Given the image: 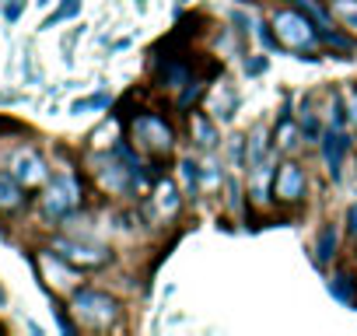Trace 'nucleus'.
Segmentation results:
<instances>
[{
  "label": "nucleus",
  "mask_w": 357,
  "mask_h": 336,
  "mask_svg": "<svg viewBox=\"0 0 357 336\" xmlns=\"http://www.w3.org/2000/svg\"><path fill=\"white\" fill-rule=\"evenodd\" d=\"M333 249H336V231H333V224L329 228H322V235H319V245H315V259H319V266L333 256Z\"/></svg>",
  "instance_id": "nucleus-10"
},
{
  "label": "nucleus",
  "mask_w": 357,
  "mask_h": 336,
  "mask_svg": "<svg viewBox=\"0 0 357 336\" xmlns=\"http://www.w3.org/2000/svg\"><path fill=\"white\" fill-rule=\"evenodd\" d=\"M347 221H350V228H347V231H350V238H357V204L347 211Z\"/></svg>",
  "instance_id": "nucleus-15"
},
{
  "label": "nucleus",
  "mask_w": 357,
  "mask_h": 336,
  "mask_svg": "<svg viewBox=\"0 0 357 336\" xmlns=\"http://www.w3.org/2000/svg\"><path fill=\"white\" fill-rule=\"evenodd\" d=\"M273 25H277V39L284 49H305L312 43V25L301 11H280Z\"/></svg>",
  "instance_id": "nucleus-1"
},
{
  "label": "nucleus",
  "mask_w": 357,
  "mask_h": 336,
  "mask_svg": "<svg viewBox=\"0 0 357 336\" xmlns=\"http://www.w3.org/2000/svg\"><path fill=\"white\" fill-rule=\"evenodd\" d=\"M273 193H277L284 204H298V200L305 197V172H301L294 161L280 165V172H277V179H273Z\"/></svg>",
  "instance_id": "nucleus-4"
},
{
  "label": "nucleus",
  "mask_w": 357,
  "mask_h": 336,
  "mask_svg": "<svg viewBox=\"0 0 357 336\" xmlns=\"http://www.w3.org/2000/svg\"><path fill=\"white\" fill-rule=\"evenodd\" d=\"M133 130H137L140 144H147V147H154V151H168V147H172V130H168L165 119H158V116H140Z\"/></svg>",
  "instance_id": "nucleus-5"
},
{
  "label": "nucleus",
  "mask_w": 357,
  "mask_h": 336,
  "mask_svg": "<svg viewBox=\"0 0 357 336\" xmlns=\"http://www.w3.org/2000/svg\"><path fill=\"white\" fill-rule=\"evenodd\" d=\"M74 308H77L81 319H88V322H95V326L116 319V301H112L109 294H102V291H81V294L74 298Z\"/></svg>",
  "instance_id": "nucleus-3"
},
{
  "label": "nucleus",
  "mask_w": 357,
  "mask_h": 336,
  "mask_svg": "<svg viewBox=\"0 0 357 336\" xmlns=\"http://www.w3.org/2000/svg\"><path fill=\"white\" fill-rule=\"evenodd\" d=\"M25 204V193H22V183L8 172H0V211H18Z\"/></svg>",
  "instance_id": "nucleus-8"
},
{
  "label": "nucleus",
  "mask_w": 357,
  "mask_h": 336,
  "mask_svg": "<svg viewBox=\"0 0 357 336\" xmlns=\"http://www.w3.org/2000/svg\"><path fill=\"white\" fill-rule=\"evenodd\" d=\"M343 154H347V137L336 130V133H329V137H326V165H329V176H333V179L340 176Z\"/></svg>",
  "instance_id": "nucleus-9"
},
{
  "label": "nucleus",
  "mask_w": 357,
  "mask_h": 336,
  "mask_svg": "<svg viewBox=\"0 0 357 336\" xmlns=\"http://www.w3.org/2000/svg\"><path fill=\"white\" fill-rule=\"evenodd\" d=\"M350 273H340V277H333L329 280V291H333V298H340L343 305H350Z\"/></svg>",
  "instance_id": "nucleus-13"
},
{
  "label": "nucleus",
  "mask_w": 357,
  "mask_h": 336,
  "mask_svg": "<svg viewBox=\"0 0 357 336\" xmlns=\"http://www.w3.org/2000/svg\"><path fill=\"white\" fill-rule=\"evenodd\" d=\"M15 179H18L22 186H39V183H46V165H43V158H39L36 151H18V154H15Z\"/></svg>",
  "instance_id": "nucleus-6"
},
{
  "label": "nucleus",
  "mask_w": 357,
  "mask_h": 336,
  "mask_svg": "<svg viewBox=\"0 0 357 336\" xmlns=\"http://www.w3.org/2000/svg\"><path fill=\"white\" fill-rule=\"evenodd\" d=\"M22 11H25V0H4V18L8 22H18Z\"/></svg>",
  "instance_id": "nucleus-14"
},
{
  "label": "nucleus",
  "mask_w": 357,
  "mask_h": 336,
  "mask_svg": "<svg viewBox=\"0 0 357 336\" xmlns=\"http://www.w3.org/2000/svg\"><path fill=\"white\" fill-rule=\"evenodd\" d=\"M56 252L63 256V259H70V263H77V266H102L105 259H109V252L105 249H91V245H77V242H60L56 245Z\"/></svg>",
  "instance_id": "nucleus-7"
},
{
  "label": "nucleus",
  "mask_w": 357,
  "mask_h": 336,
  "mask_svg": "<svg viewBox=\"0 0 357 336\" xmlns=\"http://www.w3.org/2000/svg\"><path fill=\"white\" fill-rule=\"evenodd\" d=\"M291 4H294V8L301 11V15H308V18H315V22H319L322 29H329V15H326L322 8H315V4H312V0H291Z\"/></svg>",
  "instance_id": "nucleus-12"
},
{
  "label": "nucleus",
  "mask_w": 357,
  "mask_h": 336,
  "mask_svg": "<svg viewBox=\"0 0 357 336\" xmlns=\"http://www.w3.org/2000/svg\"><path fill=\"white\" fill-rule=\"evenodd\" d=\"M46 214L50 217H63L77 207V179L74 176H56L46 190V200H43Z\"/></svg>",
  "instance_id": "nucleus-2"
},
{
  "label": "nucleus",
  "mask_w": 357,
  "mask_h": 336,
  "mask_svg": "<svg viewBox=\"0 0 357 336\" xmlns=\"http://www.w3.org/2000/svg\"><path fill=\"white\" fill-rule=\"evenodd\" d=\"M77 8H81V0H63V4H60V11H56V15H50L43 29H53V25H60V22L74 18V15H77Z\"/></svg>",
  "instance_id": "nucleus-11"
}]
</instances>
